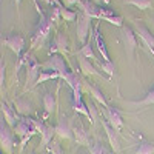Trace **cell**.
Masks as SVG:
<instances>
[{
  "label": "cell",
  "mask_w": 154,
  "mask_h": 154,
  "mask_svg": "<svg viewBox=\"0 0 154 154\" xmlns=\"http://www.w3.org/2000/svg\"><path fill=\"white\" fill-rule=\"evenodd\" d=\"M68 37L65 32H57V35L54 37L53 43H51V49L49 53L54 54V53H62V54H68Z\"/></svg>",
  "instance_id": "obj_9"
},
{
  "label": "cell",
  "mask_w": 154,
  "mask_h": 154,
  "mask_svg": "<svg viewBox=\"0 0 154 154\" xmlns=\"http://www.w3.org/2000/svg\"><path fill=\"white\" fill-rule=\"evenodd\" d=\"M16 131V136L20 137V151H23L25 145H26L31 137L37 134V128L34 125V119L31 117H20L17 126L14 128Z\"/></svg>",
  "instance_id": "obj_2"
},
{
  "label": "cell",
  "mask_w": 154,
  "mask_h": 154,
  "mask_svg": "<svg viewBox=\"0 0 154 154\" xmlns=\"http://www.w3.org/2000/svg\"><path fill=\"white\" fill-rule=\"evenodd\" d=\"M28 154H35V152H34V151H29V152H28Z\"/></svg>",
  "instance_id": "obj_38"
},
{
  "label": "cell",
  "mask_w": 154,
  "mask_h": 154,
  "mask_svg": "<svg viewBox=\"0 0 154 154\" xmlns=\"http://www.w3.org/2000/svg\"><path fill=\"white\" fill-rule=\"evenodd\" d=\"M111 154H117V152H111Z\"/></svg>",
  "instance_id": "obj_39"
},
{
  "label": "cell",
  "mask_w": 154,
  "mask_h": 154,
  "mask_svg": "<svg viewBox=\"0 0 154 154\" xmlns=\"http://www.w3.org/2000/svg\"><path fill=\"white\" fill-rule=\"evenodd\" d=\"M89 31H91V19L86 17L83 12H79L77 14V28H75V32H77V38L82 45H86L88 43V35Z\"/></svg>",
  "instance_id": "obj_6"
},
{
  "label": "cell",
  "mask_w": 154,
  "mask_h": 154,
  "mask_svg": "<svg viewBox=\"0 0 154 154\" xmlns=\"http://www.w3.org/2000/svg\"><path fill=\"white\" fill-rule=\"evenodd\" d=\"M131 105L134 106H145V105H154V89L152 91H149L142 100H139V102H130Z\"/></svg>",
  "instance_id": "obj_25"
},
{
  "label": "cell",
  "mask_w": 154,
  "mask_h": 154,
  "mask_svg": "<svg viewBox=\"0 0 154 154\" xmlns=\"http://www.w3.org/2000/svg\"><path fill=\"white\" fill-rule=\"evenodd\" d=\"M79 5H80L82 12L86 17H89V19H99L100 17V8H97L91 0H80Z\"/></svg>",
  "instance_id": "obj_11"
},
{
  "label": "cell",
  "mask_w": 154,
  "mask_h": 154,
  "mask_svg": "<svg viewBox=\"0 0 154 154\" xmlns=\"http://www.w3.org/2000/svg\"><path fill=\"white\" fill-rule=\"evenodd\" d=\"M5 71H6V66L2 62L0 63V85H2V89H3V85H5Z\"/></svg>",
  "instance_id": "obj_34"
},
{
  "label": "cell",
  "mask_w": 154,
  "mask_h": 154,
  "mask_svg": "<svg viewBox=\"0 0 154 154\" xmlns=\"http://www.w3.org/2000/svg\"><path fill=\"white\" fill-rule=\"evenodd\" d=\"M102 20H105V22H109V23H112V25H116V26H122V22H123V19L120 17V16H111V17H105V19H102Z\"/></svg>",
  "instance_id": "obj_31"
},
{
  "label": "cell",
  "mask_w": 154,
  "mask_h": 154,
  "mask_svg": "<svg viewBox=\"0 0 154 154\" xmlns=\"http://www.w3.org/2000/svg\"><path fill=\"white\" fill-rule=\"evenodd\" d=\"M9 125L5 122V119L2 117L0 122V145H2L3 152L6 154H12V149L16 146V140H14V134L9 130Z\"/></svg>",
  "instance_id": "obj_4"
},
{
  "label": "cell",
  "mask_w": 154,
  "mask_h": 154,
  "mask_svg": "<svg viewBox=\"0 0 154 154\" xmlns=\"http://www.w3.org/2000/svg\"><path fill=\"white\" fill-rule=\"evenodd\" d=\"M20 2H22V0H14L16 8H17V12H19V16H20V11H19V8H20Z\"/></svg>",
  "instance_id": "obj_36"
},
{
  "label": "cell",
  "mask_w": 154,
  "mask_h": 154,
  "mask_svg": "<svg viewBox=\"0 0 154 154\" xmlns=\"http://www.w3.org/2000/svg\"><path fill=\"white\" fill-rule=\"evenodd\" d=\"M72 134H74V140L79 145H83V146H88L89 148V136H88V133L85 131V128L82 126V125H75V126H72Z\"/></svg>",
  "instance_id": "obj_17"
},
{
  "label": "cell",
  "mask_w": 154,
  "mask_h": 154,
  "mask_svg": "<svg viewBox=\"0 0 154 154\" xmlns=\"http://www.w3.org/2000/svg\"><path fill=\"white\" fill-rule=\"evenodd\" d=\"M136 34H139V37L146 43V46L151 49V53L154 56V35L143 26V25H140V23H136Z\"/></svg>",
  "instance_id": "obj_14"
},
{
  "label": "cell",
  "mask_w": 154,
  "mask_h": 154,
  "mask_svg": "<svg viewBox=\"0 0 154 154\" xmlns=\"http://www.w3.org/2000/svg\"><path fill=\"white\" fill-rule=\"evenodd\" d=\"M80 154H86V152H80Z\"/></svg>",
  "instance_id": "obj_40"
},
{
  "label": "cell",
  "mask_w": 154,
  "mask_h": 154,
  "mask_svg": "<svg viewBox=\"0 0 154 154\" xmlns=\"http://www.w3.org/2000/svg\"><path fill=\"white\" fill-rule=\"evenodd\" d=\"M89 154H108V151L100 142H96L94 145L89 146Z\"/></svg>",
  "instance_id": "obj_29"
},
{
  "label": "cell",
  "mask_w": 154,
  "mask_h": 154,
  "mask_svg": "<svg viewBox=\"0 0 154 154\" xmlns=\"http://www.w3.org/2000/svg\"><path fill=\"white\" fill-rule=\"evenodd\" d=\"M122 40L125 43V46H128V49H130V53H133V51L136 49L137 46V40H136V34L133 32L131 28H123L122 31Z\"/></svg>",
  "instance_id": "obj_18"
},
{
  "label": "cell",
  "mask_w": 154,
  "mask_h": 154,
  "mask_svg": "<svg viewBox=\"0 0 154 154\" xmlns=\"http://www.w3.org/2000/svg\"><path fill=\"white\" fill-rule=\"evenodd\" d=\"M16 111L22 116V117H28V114L31 112V103L28 100L19 99V100H16Z\"/></svg>",
  "instance_id": "obj_22"
},
{
  "label": "cell",
  "mask_w": 154,
  "mask_h": 154,
  "mask_svg": "<svg viewBox=\"0 0 154 154\" xmlns=\"http://www.w3.org/2000/svg\"><path fill=\"white\" fill-rule=\"evenodd\" d=\"M2 117L5 119V122L14 130V128L17 126V123H19V120H20V117H17L16 116V112H14V109H12L11 106H8L5 102H2Z\"/></svg>",
  "instance_id": "obj_13"
},
{
  "label": "cell",
  "mask_w": 154,
  "mask_h": 154,
  "mask_svg": "<svg viewBox=\"0 0 154 154\" xmlns=\"http://www.w3.org/2000/svg\"><path fill=\"white\" fill-rule=\"evenodd\" d=\"M54 128H56V136H59L60 139H74L72 128L66 119H60Z\"/></svg>",
  "instance_id": "obj_12"
},
{
  "label": "cell",
  "mask_w": 154,
  "mask_h": 154,
  "mask_svg": "<svg viewBox=\"0 0 154 154\" xmlns=\"http://www.w3.org/2000/svg\"><path fill=\"white\" fill-rule=\"evenodd\" d=\"M53 79H62V77H60V74H59V72H53V71H42V72H40V75H38V79H37V83H35V85L43 83V82H46V80H53Z\"/></svg>",
  "instance_id": "obj_23"
},
{
  "label": "cell",
  "mask_w": 154,
  "mask_h": 154,
  "mask_svg": "<svg viewBox=\"0 0 154 154\" xmlns=\"http://www.w3.org/2000/svg\"><path fill=\"white\" fill-rule=\"evenodd\" d=\"M94 2H99V3H100V2H105V3H109V0H94Z\"/></svg>",
  "instance_id": "obj_37"
},
{
  "label": "cell",
  "mask_w": 154,
  "mask_h": 154,
  "mask_svg": "<svg viewBox=\"0 0 154 154\" xmlns=\"http://www.w3.org/2000/svg\"><path fill=\"white\" fill-rule=\"evenodd\" d=\"M34 125L37 128V133L42 137V146H46L51 140H53V136L56 134V128L45 125L42 120H35V119H34Z\"/></svg>",
  "instance_id": "obj_8"
},
{
  "label": "cell",
  "mask_w": 154,
  "mask_h": 154,
  "mask_svg": "<svg viewBox=\"0 0 154 154\" xmlns=\"http://www.w3.org/2000/svg\"><path fill=\"white\" fill-rule=\"evenodd\" d=\"M83 91H86L89 96H93V99L94 100H97L99 103H102L105 108H108L109 105L106 103V99L103 97V94H102V91L97 88V86H94L93 83H86V82H83Z\"/></svg>",
  "instance_id": "obj_16"
},
{
  "label": "cell",
  "mask_w": 154,
  "mask_h": 154,
  "mask_svg": "<svg viewBox=\"0 0 154 154\" xmlns=\"http://www.w3.org/2000/svg\"><path fill=\"white\" fill-rule=\"evenodd\" d=\"M102 125L105 128V133H106V137L109 140V145L112 146L114 152H119L120 151V146H119V139H117V134H116V130L108 123V120H102Z\"/></svg>",
  "instance_id": "obj_15"
},
{
  "label": "cell",
  "mask_w": 154,
  "mask_h": 154,
  "mask_svg": "<svg viewBox=\"0 0 154 154\" xmlns=\"http://www.w3.org/2000/svg\"><path fill=\"white\" fill-rule=\"evenodd\" d=\"M100 66H102V71H105L108 75H114L116 66H114L112 62H103V63H100Z\"/></svg>",
  "instance_id": "obj_30"
},
{
  "label": "cell",
  "mask_w": 154,
  "mask_h": 154,
  "mask_svg": "<svg viewBox=\"0 0 154 154\" xmlns=\"http://www.w3.org/2000/svg\"><path fill=\"white\" fill-rule=\"evenodd\" d=\"M43 106H45L46 116L54 112V109H56V97H54L53 93H45V96H43Z\"/></svg>",
  "instance_id": "obj_21"
},
{
  "label": "cell",
  "mask_w": 154,
  "mask_h": 154,
  "mask_svg": "<svg viewBox=\"0 0 154 154\" xmlns=\"http://www.w3.org/2000/svg\"><path fill=\"white\" fill-rule=\"evenodd\" d=\"M62 19H65V22H74L77 19V12H74V11L63 6L62 8Z\"/></svg>",
  "instance_id": "obj_28"
},
{
  "label": "cell",
  "mask_w": 154,
  "mask_h": 154,
  "mask_svg": "<svg viewBox=\"0 0 154 154\" xmlns=\"http://www.w3.org/2000/svg\"><path fill=\"white\" fill-rule=\"evenodd\" d=\"M25 57H26V63H25V66H26V86H25V91H28V89H32L35 86L38 75L42 72V65L31 53H26Z\"/></svg>",
  "instance_id": "obj_3"
},
{
  "label": "cell",
  "mask_w": 154,
  "mask_h": 154,
  "mask_svg": "<svg viewBox=\"0 0 154 154\" xmlns=\"http://www.w3.org/2000/svg\"><path fill=\"white\" fill-rule=\"evenodd\" d=\"M79 66H80V71H82L85 75H102V74L94 68L93 63L89 62L88 59L82 57V56H79Z\"/></svg>",
  "instance_id": "obj_20"
},
{
  "label": "cell",
  "mask_w": 154,
  "mask_h": 154,
  "mask_svg": "<svg viewBox=\"0 0 154 154\" xmlns=\"http://www.w3.org/2000/svg\"><path fill=\"white\" fill-rule=\"evenodd\" d=\"M42 69L53 71V72H59L62 79H65V75L69 72L68 65L65 63L63 57H62V56H57V54H53L45 63H42Z\"/></svg>",
  "instance_id": "obj_5"
},
{
  "label": "cell",
  "mask_w": 154,
  "mask_h": 154,
  "mask_svg": "<svg viewBox=\"0 0 154 154\" xmlns=\"http://www.w3.org/2000/svg\"><path fill=\"white\" fill-rule=\"evenodd\" d=\"M94 40H96V46H97V49H99V53L102 54V59H103V62H111V60H109V56H108V51H106L105 40H103V37H102V34L99 32V28H96Z\"/></svg>",
  "instance_id": "obj_19"
},
{
  "label": "cell",
  "mask_w": 154,
  "mask_h": 154,
  "mask_svg": "<svg viewBox=\"0 0 154 154\" xmlns=\"http://www.w3.org/2000/svg\"><path fill=\"white\" fill-rule=\"evenodd\" d=\"M86 105H88L89 116H91V122L94 123V120L97 119V109H96V106H94V103H93V102H89V103H86Z\"/></svg>",
  "instance_id": "obj_32"
},
{
  "label": "cell",
  "mask_w": 154,
  "mask_h": 154,
  "mask_svg": "<svg viewBox=\"0 0 154 154\" xmlns=\"http://www.w3.org/2000/svg\"><path fill=\"white\" fill-rule=\"evenodd\" d=\"M136 154H154V143L151 142H143V143H140Z\"/></svg>",
  "instance_id": "obj_27"
},
{
  "label": "cell",
  "mask_w": 154,
  "mask_h": 154,
  "mask_svg": "<svg viewBox=\"0 0 154 154\" xmlns=\"http://www.w3.org/2000/svg\"><path fill=\"white\" fill-rule=\"evenodd\" d=\"M2 43L6 45L11 51H14L16 56H17V60L22 59V51H23V48H25V38H23L20 34L12 32V34L3 37V38H2Z\"/></svg>",
  "instance_id": "obj_7"
},
{
  "label": "cell",
  "mask_w": 154,
  "mask_h": 154,
  "mask_svg": "<svg viewBox=\"0 0 154 154\" xmlns=\"http://www.w3.org/2000/svg\"><path fill=\"white\" fill-rule=\"evenodd\" d=\"M80 0H63V3H65L66 6H71V5H74V3H79Z\"/></svg>",
  "instance_id": "obj_35"
},
{
  "label": "cell",
  "mask_w": 154,
  "mask_h": 154,
  "mask_svg": "<svg viewBox=\"0 0 154 154\" xmlns=\"http://www.w3.org/2000/svg\"><path fill=\"white\" fill-rule=\"evenodd\" d=\"M35 8H37V12H38V16H40V22H38V26L35 29V32L32 34V40H31V49L34 48H38V46H42L43 42L48 38L51 29H53V22H51L49 19L45 17V14L40 11V8H38V5L35 3Z\"/></svg>",
  "instance_id": "obj_1"
},
{
  "label": "cell",
  "mask_w": 154,
  "mask_h": 154,
  "mask_svg": "<svg viewBox=\"0 0 154 154\" xmlns=\"http://www.w3.org/2000/svg\"><path fill=\"white\" fill-rule=\"evenodd\" d=\"M105 119L108 120V123L116 130V133H119L122 128H123V120H122L120 112L116 109V108H112V106H108V108H106Z\"/></svg>",
  "instance_id": "obj_10"
},
{
  "label": "cell",
  "mask_w": 154,
  "mask_h": 154,
  "mask_svg": "<svg viewBox=\"0 0 154 154\" xmlns=\"http://www.w3.org/2000/svg\"><path fill=\"white\" fill-rule=\"evenodd\" d=\"M49 154H66V152L62 149V146L57 142H53V146H51V149H49Z\"/></svg>",
  "instance_id": "obj_33"
},
{
  "label": "cell",
  "mask_w": 154,
  "mask_h": 154,
  "mask_svg": "<svg viewBox=\"0 0 154 154\" xmlns=\"http://www.w3.org/2000/svg\"><path fill=\"white\" fill-rule=\"evenodd\" d=\"M125 3H130V5H134L136 8L139 9H148L152 6L151 0H125Z\"/></svg>",
  "instance_id": "obj_26"
},
{
  "label": "cell",
  "mask_w": 154,
  "mask_h": 154,
  "mask_svg": "<svg viewBox=\"0 0 154 154\" xmlns=\"http://www.w3.org/2000/svg\"><path fill=\"white\" fill-rule=\"evenodd\" d=\"M79 56H82V57H85V59H89V60H96V54H94V51H93L91 43L88 42L86 45H83L82 49L79 51Z\"/></svg>",
  "instance_id": "obj_24"
}]
</instances>
